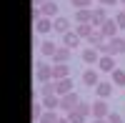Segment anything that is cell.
Instances as JSON below:
<instances>
[{
  "label": "cell",
  "instance_id": "4316f807",
  "mask_svg": "<svg viewBox=\"0 0 125 123\" xmlns=\"http://www.w3.org/2000/svg\"><path fill=\"white\" fill-rule=\"evenodd\" d=\"M40 106H43V103H33V123H38V121H40V116L45 113Z\"/></svg>",
  "mask_w": 125,
  "mask_h": 123
},
{
  "label": "cell",
  "instance_id": "ba28073f",
  "mask_svg": "<svg viewBox=\"0 0 125 123\" xmlns=\"http://www.w3.org/2000/svg\"><path fill=\"white\" fill-rule=\"evenodd\" d=\"M98 68H100V73H113L115 70V55H100Z\"/></svg>",
  "mask_w": 125,
  "mask_h": 123
},
{
  "label": "cell",
  "instance_id": "8fae6325",
  "mask_svg": "<svg viewBox=\"0 0 125 123\" xmlns=\"http://www.w3.org/2000/svg\"><path fill=\"white\" fill-rule=\"evenodd\" d=\"M108 20V13H105V8L103 5H98V8H93V28H98L100 30V25Z\"/></svg>",
  "mask_w": 125,
  "mask_h": 123
},
{
  "label": "cell",
  "instance_id": "277c9868",
  "mask_svg": "<svg viewBox=\"0 0 125 123\" xmlns=\"http://www.w3.org/2000/svg\"><path fill=\"white\" fill-rule=\"evenodd\" d=\"M118 30H120V28H118V23H115V20H110V18H108L105 23L100 25V33L105 35V40H113V38H118Z\"/></svg>",
  "mask_w": 125,
  "mask_h": 123
},
{
  "label": "cell",
  "instance_id": "83f0119b",
  "mask_svg": "<svg viewBox=\"0 0 125 123\" xmlns=\"http://www.w3.org/2000/svg\"><path fill=\"white\" fill-rule=\"evenodd\" d=\"M90 3H93V0H70V5L75 8V10H80V8H90Z\"/></svg>",
  "mask_w": 125,
  "mask_h": 123
},
{
  "label": "cell",
  "instance_id": "4fadbf2b",
  "mask_svg": "<svg viewBox=\"0 0 125 123\" xmlns=\"http://www.w3.org/2000/svg\"><path fill=\"white\" fill-rule=\"evenodd\" d=\"M108 43H110V55H123V53H125V38H123V35L108 40Z\"/></svg>",
  "mask_w": 125,
  "mask_h": 123
},
{
  "label": "cell",
  "instance_id": "4dcf8cb0",
  "mask_svg": "<svg viewBox=\"0 0 125 123\" xmlns=\"http://www.w3.org/2000/svg\"><path fill=\"white\" fill-rule=\"evenodd\" d=\"M98 3H100L103 8H108V5H115V3H118V0H98Z\"/></svg>",
  "mask_w": 125,
  "mask_h": 123
},
{
  "label": "cell",
  "instance_id": "9a60e30c",
  "mask_svg": "<svg viewBox=\"0 0 125 123\" xmlns=\"http://www.w3.org/2000/svg\"><path fill=\"white\" fill-rule=\"evenodd\" d=\"M53 30H55V33H60V35H65L68 30H70V20L62 18V15H58V18L53 20Z\"/></svg>",
  "mask_w": 125,
  "mask_h": 123
},
{
  "label": "cell",
  "instance_id": "836d02e7",
  "mask_svg": "<svg viewBox=\"0 0 125 123\" xmlns=\"http://www.w3.org/2000/svg\"><path fill=\"white\" fill-rule=\"evenodd\" d=\"M58 123H70V121H68V118H60V121H58Z\"/></svg>",
  "mask_w": 125,
  "mask_h": 123
},
{
  "label": "cell",
  "instance_id": "44dd1931",
  "mask_svg": "<svg viewBox=\"0 0 125 123\" xmlns=\"http://www.w3.org/2000/svg\"><path fill=\"white\" fill-rule=\"evenodd\" d=\"M70 53H73L70 48H65V45H60V48H58V53L53 55V63H68V60H70Z\"/></svg>",
  "mask_w": 125,
  "mask_h": 123
},
{
  "label": "cell",
  "instance_id": "5bb4252c",
  "mask_svg": "<svg viewBox=\"0 0 125 123\" xmlns=\"http://www.w3.org/2000/svg\"><path fill=\"white\" fill-rule=\"evenodd\" d=\"M70 75V68L68 63H53V80H62Z\"/></svg>",
  "mask_w": 125,
  "mask_h": 123
},
{
  "label": "cell",
  "instance_id": "30bf717a",
  "mask_svg": "<svg viewBox=\"0 0 125 123\" xmlns=\"http://www.w3.org/2000/svg\"><path fill=\"white\" fill-rule=\"evenodd\" d=\"M83 86H88V88H95L98 83H100V75H98V70H93V68H88L85 73H83Z\"/></svg>",
  "mask_w": 125,
  "mask_h": 123
},
{
  "label": "cell",
  "instance_id": "603a6c76",
  "mask_svg": "<svg viewBox=\"0 0 125 123\" xmlns=\"http://www.w3.org/2000/svg\"><path fill=\"white\" fill-rule=\"evenodd\" d=\"M65 118H68L70 123H85V121H88V118L83 116V113H80L78 108H75V111H70V113H65Z\"/></svg>",
  "mask_w": 125,
  "mask_h": 123
},
{
  "label": "cell",
  "instance_id": "7a4b0ae2",
  "mask_svg": "<svg viewBox=\"0 0 125 123\" xmlns=\"http://www.w3.org/2000/svg\"><path fill=\"white\" fill-rule=\"evenodd\" d=\"M80 106V96L73 90V93H68V96H60V108L65 111V113H70V111H75Z\"/></svg>",
  "mask_w": 125,
  "mask_h": 123
},
{
  "label": "cell",
  "instance_id": "9c48e42d",
  "mask_svg": "<svg viewBox=\"0 0 125 123\" xmlns=\"http://www.w3.org/2000/svg\"><path fill=\"white\" fill-rule=\"evenodd\" d=\"M58 43H53V40H43V43H40V55H43V58H50V60H53V55L58 53Z\"/></svg>",
  "mask_w": 125,
  "mask_h": 123
},
{
  "label": "cell",
  "instance_id": "52a82bcc",
  "mask_svg": "<svg viewBox=\"0 0 125 123\" xmlns=\"http://www.w3.org/2000/svg\"><path fill=\"white\" fill-rule=\"evenodd\" d=\"M80 58H83V63H98V60H100V50L93 48V45H88V48H83Z\"/></svg>",
  "mask_w": 125,
  "mask_h": 123
},
{
  "label": "cell",
  "instance_id": "1f68e13d",
  "mask_svg": "<svg viewBox=\"0 0 125 123\" xmlns=\"http://www.w3.org/2000/svg\"><path fill=\"white\" fill-rule=\"evenodd\" d=\"M45 3H50V0H33V8H40V5H45Z\"/></svg>",
  "mask_w": 125,
  "mask_h": 123
},
{
  "label": "cell",
  "instance_id": "e0dca14e",
  "mask_svg": "<svg viewBox=\"0 0 125 123\" xmlns=\"http://www.w3.org/2000/svg\"><path fill=\"white\" fill-rule=\"evenodd\" d=\"M40 103H43L45 111H55V108H60V96L58 93L55 96H45V98H40Z\"/></svg>",
  "mask_w": 125,
  "mask_h": 123
},
{
  "label": "cell",
  "instance_id": "e575fe53",
  "mask_svg": "<svg viewBox=\"0 0 125 123\" xmlns=\"http://www.w3.org/2000/svg\"><path fill=\"white\" fill-rule=\"evenodd\" d=\"M120 3H125V0H120Z\"/></svg>",
  "mask_w": 125,
  "mask_h": 123
},
{
  "label": "cell",
  "instance_id": "ffe728a7",
  "mask_svg": "<svg viewBox=\"0 0 125 123\" xmlns=\"http://www.w3.org/2000/svg\"><path fill=\"white\" fill-rule=\"evenodd\" d=\"M50 30H53V20H50V18H40L35 23V33H40V35L50 33Z\"/></svg>",
  "mask_w": 125,
  "mask_h": 123
},
{
  "label": "cell",
  "instance_id": "ac0fdd59",
  "mask_svg": "<svg viewBox=\"0 0 125 123\" xmlns=\"http://www.w3.org/2000/svg\"><path fill=\"white\" fill-rule=\"evenodd\" d=\"M75 23H78V25H80V23H93V10H90V8L75 10Z\"/></svg>",
  "mask_w": 125,
  "mask_h": 123
},
{
  "label": "cell",
  "instance_id": "5b68a950",
  "mask_svg": "<svg viewBox=\"0 0 125 123\" xmlns=\"http://www.w3.org/2000/svg\"><path fill=\"white\" fill-rule=\"evenodd\" d=\"M80 40H83V38L75 33V30H68V33L62 35V40H60V45H65V48H70V50H75V48L80 45Z\"/></svg>",
  "mask_w": 125,
  "mask_h": 123
},
{
  "label": "cell",
  "instance_id": "6da1fadb",
  "mask_svg": "<svg viewBox=\"0 0 125 123\" xmlns=\"http://www.w3.org/2000/svg\"><path fill=\"white\" fill-rule=\"evenodd\" d=\"M35 80L38 83H50V80H53V63H38Z\"/></svg>",
  "mask_w": 125,
  "mask_h": 123
},
{
  "label": "cell",
  "instance_id": "7402d4cb",
  "mask_svg": "<svg viewBox=\"0 0 125 123\" xmlns=\"http://www.w3.org/2000/svg\"><path fill=\"white\" fill-rule=\"evenodd\" d=\"M110 83H113V86H118V88H125V70L115 68V70L110 73Z\"/></svg>",
  "mask_w": 125,
  "mask_h": 123
},
{
  "label": "cell",
  "instance_id": "d6986e66",
  "mask_svg": "<svg viewBox=\"0 0 125 123\" xmlns=\"http://www.w3.org/2000/svg\"><path fill=\"white\" fill-rule=\"evenodd\" d=\"M40 10H43V18H50V20H55L58 18V3H45V5H40Z\"/></svg>",
  "mask_w": 125,
  "mask_h": 123
},
{
  "label": "cell",
  "instance_id": "f1b7e54d",
  "mask_svg": "<svg viewBox=\"0 0 125 123\" xmlns=\"http://www.w3.org/2000/svg\"><path fill=\"white\" fill-rule=\"evenodd\" d=\"M113 20L118 23V28H120V30H125V10H120V13H118L115 18H113Z\"/></svg>",
  "mask_w": 125,
  "mask_h": 123
},
{
  "label": "cell",
  "instance_id": "d6a6232c",
  "mask_svg": "<svg viewBox=\"0 0 125 123\" xmlns=\"http://www.w3.org/2000/svg\"><path fill=\"white\" fill-rule=\"evenodd\" d=\"M93 123H108V118H93Z\"/></svg>",
  "mask_w": 125,
  "mask_h": 123
},
{
  "label": "cell",
  "instance_id": "2e32d148",
  "mask_svg": "<svg viewBox=\"0 0 125 123\" xmlns=\"http://www.w3.org/2000/svg\"><path fill=\"white\" fill-rule=\"evenodd\" d=\"M95 30H98V28H93V23H80V25H75V33H78L83 40H88Z\"/></svg>",
  "mask_w": 125,
  "mask_h": 123
},
{
  "label": "cell",
  "instance_id": "d4e9b609",
  "mask_svg": "<svg viewBox=\"0 0 125 123\" xmlns=\"http://www.w3.org/2000/svg\"><path fill=\"white\" fill-rule=\"evenodd\" d=\"M88 43H90L93 48H98V45H103V43H105V35H103L100 30H95V33H93V35L88 38Z\"/></svg>",
  "mask_w": 125,
  "mask_h": 123
},
{
  "label": "cell",
  "instance_id": "7c38bea8",
  "mask_svg": "<svg viewBox=\"0 0 125 123\" xmlns=\"http://www.w3.org/2000/svg\"><path fill=\"white\" fill-rule=\"evenodd\" d=\"M55 93H58V96H68V93H73V80H70V75L62 78V80H55Z\"/></svg>",
  "mask_w": 125,
  "mask_h": 123
},
{
  "label": "cell",
  "instance_id": "cb8c5ba5",
  "mask_svg": "<svg viewBox=\"0 0 125 123\" xmlns=\"http://www.w3.org/2000/svg\"><path fill=\"white\" fill-rule=\"evenodd\" d=\"M45 96H55V80H50V83H43L40 86V98Z\"/></svg>",
  "mask_w": 125,
  "mask_h": 123
},
{
  "label": "cell",
  "instance_id": "f546056e",
  "mask_svg": "<svg viewBox=\"0 0 125 123\" xmlns=\"http://www.w3.org/2000/svg\"><path fill=\"white\" fill-rule=\"evenodd\" d=\"M108 123H123V116H120V113H113V111H110V116H108Z\"/></svg>",
  "mask_w": 125,
  "mask_h": 123
},
{
  "label": "cell",
  "instance_id": "8992f818",
  "mask_svg": "<svg viewBox=\"0 0 125 123\" xmlns=\"http://www.w3.org/2000/svg\"><path fill=\"white\" fill-rule=\"evenodd\" d=\"M113 88H115L113 83H105V80H100V83H98L95 88H93V90H95V98H103V100H108V98L113 96Z\"/></svg>",
  "mask_w": 125,
  "mask_h": 123
},
{
  "label": "cell",
  "instance_id": "3957f363",
  "mask_svg": "<svg viewBox=\"0 0 125 123\" xmlns=\"http://www.w3.org/2000/svg\"><path fill=\"white\" fill-rule=\"evenodd\" d=\"M110 116V108L103 98H95L93 100V118H108Z\"/></svg>",
  "mask_w": 125,
  "mask_h": 123
},
{
  "label": "cell",
  "instance_id": "484cf974",
  "mask_svg": "<svg viewBox=\"0 0 125 123\" xmlns=\"http://www.w3.org/2000/svg\"><path fill=\"white\" fill-rule=\"evenodd\" d=\"M58 121H60V118H58L55 111H45V113L40 116V121H38V123H58Z\"/></svg>",
  "mask_w": 125,
  "mask_h": 123
}]
</instances>
